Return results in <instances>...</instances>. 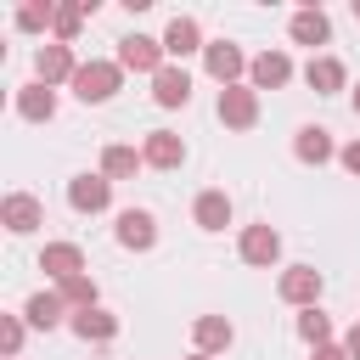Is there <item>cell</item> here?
Masks as SVG:
<instances>
[{
	"label": "cell",
	"instance_id": "cell-15",
	"mask_svg": "<svg viewBox=\"0 0 360 360\" xmlns=\"http://www.w3.org/2000/svg\"><path fill=\"white\" fill-rule=\"evenodd\" d=\"M276 253H281V236H276L270 225H248V231H242V259H248V264H270Z\"/></svg>",
	"mask_w": 360,
	"mask_h": 360
},
{
	"label": "cell",
	"instance_id": "cell-19",
	"mask_svg": "<svg viewBox=\"0 0 360 360\" xmlns=\"http://www.w3.org/2000/svg\"><path fill=\"white\" fill-rule=\"evenodd\" d=\"M62 309H68V298H62V292H34L22 315H28V326H39V332H51V326L62 321Z\"/></svg>",
	"mask_w": 360,
	"mask_h": 360
},
{
	"label": "cell",
	"instance_id": "cell-30",
	"mask_svg": "<svg viewBox=\"0 0 360 360\" xmlns=\"http://www.w3.org/2000/svg\"><path fill=\"white\" fill-rule=\"evenodd\" d=\"M343 169H349V174H360V141H349V146H343Z\"/></svg>",
	"mask_w": 360,
	"mask_h": 360
},
{
	"label": "cell",
	"instance_id": "cell-26",
	"mask_svg": "<svg viewBox=\"0 0 360 360\" xmlns=\"http://www.w3.org/2000/svg\"><path fill=\"white\" fill-rule=\"evenodd\" d=\"M51 28H56V45H68V39L84 28V6H56V22H51Z\"/></svg>",
	"mask_w": 360,
	"mask_h": 360
},
{
	"label": "cell",
	"instance_id": "cell-17",
	"mask_svg": "<svg viewBox=\"0 0 360 360\" xmlns=\"http://www.w3.org/2000/svg\"><path fill=\"white\" fill-rule=\"evenodd\" d=\"M304 79H309L315 96H332V90H343V62H338V56H309Z\"/></svg>",
	"mask_w": 360,
	"mask_h": 360
},
{
	"label": "cell",
	"instance_id": "cell-1",
	"mask_svg": "<svg viewBox=\"0 0 360 360\" xmlns=\"http://www.w3.org/2000/svg\"><path fill=\"white\" fill-rule=\"evenodd\" d=\"M118 62H79V73H73V96L79 101H107L112 90H118Z\"/></svg>",
	"mask_w": 360,
	"mask_h": 360
},
{
	"label": "cell",
	"instance_id": "cell-35",
	"mask_svg": "<svg viewBox=\"0 0 360 360\" xmlns=\"http://www.w3.org/2000/svg\"><path fill=\"white\" fill-rule=\"evenodd\" d=\"M191 360H208V354H191Z\"/></svg>",
	"mask_w": 360,
	"mask_h": 360
},
{
	"label": "cell",
	"instance_id": "cell-32",
	"mask_svg": "<svg viewBox=\"0 0 360 360\" xmlns=\"http://www.w3.org/2000/svg\"><path fill=\"white\" fill-rule=\"evenodd\" d=\"M349 360H360V321L349 326Z\"/></svg>",
	"mask_w": 360,
	"mask_h": 360
},
{
	"label": "cell",
	"instance_id": "cell-16",
	"mask_svg": "<svg viewBox=\"0 0 360 360\" xmlns=\"http://www.w3.org/2000/svg\"><path fill=\"white\" fill-rule=\"evenodd\" d=\"M34 68H39V84H56V79H73V73H79V62H73L68 45H45Z\"/></svg>",
	"mask_w": 360,
	"mask_h": 360
},
{
	"label": "cell",
	"instance_id": "cell-33",
	"mask_svg": "<svg viewBox=\"0 0 360 360\" xmlns=\"http://www.w3.org/2000/svg\"><path fill=\"white\" fill-rule=\"evenodd\" d=\"M354 112H360V90H354Z\"/></svg>",
	"mask_w": 360,
	"mask_h": 360
},
{
	"label": "cell",
	"instance_id": "cell-23",
	"mask_svg": "<svg viewBox=\"0 0 360 360\" xmlns=\"http://www.w3.org/2000/svg\"><path fill=\"white\" fill-rule=\"evenodd\" d=\"M17 112H22V118H34V124H39V118H51V112H56L51 84H28V90H17Z\"/></svg>",
	"mask_w": 360,
	"mask_h": 360
},
{
	"label": "cell",
	"instance_id": "cell-4",
	"mask_svg": "<svg viewBox=\"0 0 360 360\" xmlns=\"http://www.w3.org/2000/svg\"><path fill=\"white\" fill-rule=\"evenodd\" d=\"M219 118H225L231 129H253V118H259V96H253V90H242V84L219 90Z\"/></svg>",
	"mask_w": 360,
	"mask_h": 360
},
{
	"label": "cell",
	"instance_id": "cell-5",
	"mask_svg": "<svg viewBox=\"0 0 360 360\" xmlns=\"http://www.w3.org/2000/svg\"><path fill=\"white\" fill-rule=\"evenodd\" d=\"M0 219H6V231H17V236H28L45 214H39V197H28V191H11L6 202H0Z\"/></svg>",
	"mask_w": 360,
	"mask_h": 360
},
{
	"label": "cell",
	"instance_id": "cell-22",
	"mask_svg": "<svg viewBox=\"0 0 360 360\" xmlns=\"http://www.w3.org/2000/svg\"><path fill=\"white\" fill-rule=\"evenodd\" d=\"M292 152H298L304 163H326V158H332V135H326L321 124H304L298 141H292Z\"/></svg>",
	"mask_w": 360,
	"mask_h": 360
},
{
	"label": "cell",
	"instance_id": "cell-7",
	"mask_svg": "<svg viewBox=\"0 0 360 360\" xmlns=\"http://www.w3.org/2000/svg\"><path fill=\"white\" fill-rule=\"evenodd\" d=\"M39 270L56 276V281H73V276H84V253H79L73 242H51V248L39 253Z\"/></svg>",
	"mask_w": 360,
	"mask_h": 360
},
{
	"label": "cell",
	"instance_id": "cell-21",
	"mask_svg": "<svg viewBox=\"0 0 360 360\" xmlns=\"http://www.w3.org/2000/svg\"><path fill=\"white\" fill-rule=\"evenodd\" d=\"M292 39H298V45H326V39H332L326 11H292Z\"/></svg>",
	"mask_w": 360,
	"mask_h": 360
},
{
	"label": "cell",
	"instance_id": "cell-25",
	"mask_svg": "<svg viewBox=\"0 0 360 360\" xmlns=\"http://www.w3.org/2000/svg\"><path fill=\"white\" fill-rule=\"evenodd\" d=\"M298 338L315 343V349H326V343H332V321H326L321 309H304V315H298Z\"/></svg>",
	"mask_w": 360,
	"mask_h": 360
},
{
	"label": "cell",
	"instance_id": "cell-29",
	"mask_svg": "<svg viewBox=\"0 0 360 360\" xmlns=\"http://www.w3.org/2000/svg\"><path fill=\"white\" fill-rule=\"evenodd\" d=\"M45 22H56L51 6H22V11H17V28H45Z\"/></svg>",
	"mask_w": 360,
	"mask_h": 360
},
{
	"label": "cell",
	"instance_id": "cell-18",
	"mask_svg": "<svg viewBox=\"0 0 360 360\" xmlns=\"http://www.w3.org/2000/svg\"><path fill=\"white\" fill-rule=\"evenodd\" d=\"M191 214H197L202 231H225V225H231V197H225V191H202Z\"/></svg>",
	"mask_w": 360,
	"mask_h": 360
},
{
	"label": "cell",
	"instance_id": "cell-8",
	"mask_svg": "<svg viewBox=\"0 0 360 360\" xmlns=\"http://www.w3.org/2000/svg\"><path fill=\"white\" fill-rule=\"evenodd\" d=\"M281 298H287V304H309V309H315V298H321V270L292 264V270L281 276Z\"/></svg>",
	"mask_w": 360,
	"mask_h": 360
},
{
	"label": "cell",
	"instance_id": "cell-2",
	"mask_svg": "<svg viewBox=\"0 0 360 360\" xmlns=\"http://www.w3.org/2000/svg\"><path fill=\"white\" fill-rule=\"evenodd\" d=\"M163 56H169L163 39H146V34H129L118 45V68H135V73H152V79L163 73Z\"/></svg>",
	"mask_w": 360,
	"mask_h": 360
},
{
	"label": "cell",
	"instance_id": "cell-12",
	"mask_svg": "<svg viewBox=\"0 0 360 360\" xmlns=\"http://www.w3.org/2000/svg\"><path fill=\"white\" fill-rule=\"evenodd\" d=\"M163 51H169V56L208 51V45H202V28H197V17H174V22H169V34H163Z\"/></svg>",
	"mask_w": 360,
	"mask_h": 360
},
{
	"label": "cell",
	"instance_id": "cell-10",
	"mask_svg": "<svg viewBox=\"0 0 360 360\" xmlns=\"http://www.w3.org/2000/svg\"><path fill=\"white\" fill-rule=\"evenodd\" d=\"M152 169H180V158H186V146H180V135L174 129H152L146 135V152H141Z\"/></svg>",
	"mask_w": 360,
	"mask_h": 360
},
{
	"label": "cell",
	"instance_id": "cell-20",
	"mask_svg": "<svg viewBox=\"0 0 360 360\" xmlns=\"http://www.w3.org/2000/svg\"><path fill=\"white\" fill-rule=\"evenodd\" d=\"M191 338H197V349H202V354H214V349H231V338H236V332H231V321H225V315H202V321L191 326Z\"/></svg>",
	"mask_w": 360,
	"mask_h": 360
},
{
	"label": "cell",
	"instance_id": "cell-9",
	"mask_svg": "<svg viewBox=\"0 0 360 360\" xmlns=\"http://www.w3.org/2000/svg\"><path fill=\"white\" fill-rule=\"evenodd\" d=\"M248 73H253V84H259V90H281V84L292 79V62H287L281 51H264V56H253V62H248Z\"/></svg>",
	"mask_w": 360,
	"mask_h": 360
},
{
	"label": "cell",
	"instance_id": "cell-31",
	"mask_svg": "<svg viewBox=\"0 0 360 360\" xmlns=\"http://www.w3.org/2000/svg\"><path fill=\"white\" fill-rule=\"evenodd\" d=\"M315 360H349V349H332L326 343V349H315Z\"/></svg>",
	"mask_w": 360,
	"mask_h": 360
},
{
	"label": "cell",
	"instance_id": "cell-11",
	"mask_svg": "<svg viewBox=\"0 0 360 360\" xmlns=\"http://www.w3.org/2000/svg\"><path fill=\"white\" fill-rule=\"evenodd\" d=\"M84 343H107V338H118V315H107V309H73V321H68Z\"/></svg>",
	"mask_w": 360,
	"mask_h": 360
},
{
	"label": "cell",
	"instance_id": "cell-28",
	"mask_svg": "<svg viewBox=\"0 0 360 360\" xmlns=\"http://www.w3.org/2000/svg\"><path fill=\"white\" fill-rule=\"evenodd\" d=\"M0 349H6V360H17V349H22V321L17 315L0 321Z\"/></svg>",
	"mask_w": 360,
	"mask_h": 360
},
{
	"label": "cell",
	"instance_id": "cell-14",
	"mask_svg": "<svg viewBox=\"0 0 360 360\" xmlns=\"http://www.w3.org/2000/svg\"><path fill=\"white\" fill-rule=\"evenodd\" d=\"M152 101H158V107H186V101H191V79H186L180 68H163V73L152 79Z\"/></svg>",
	"mask_w": 360,
	"mask_h": 360
},
{
	"label": "cell",
	"instance_id": "cell-27",
	"mask_svg": "<svg viewBox=\"0 0 360 360\" xmlns=\"http://www.w3.org/2000/svg\"><path fill=\"white\" fill-rule=\"evenodd\" d=\"M62 298L73 309H96V281L90 276H73V281H62Z\"/></svg>",
	"mask_w": 360,
	"mask_h": 360
},
{
	"label": "cell",
	"instance_id": "cell-34",
	"mask_svg": "<svg viewBox=\"0 0 360 360\" xmlns=\"http://www.w3.org/2000/svg\"><path fill=\"white\" fill-rule=\"evenodd\" d=\"M354 17H360V0H354Z\"/></svg>",
	"mask_w": 360,
	"mask_h": 360
},
{
	"label": "cell",
	"instance_id": "cell-13",
	"mask_svg": "<svg viewBox=\"0 0 360 360\" xmlns=\"http://www.w3.org/2000/svg\"><path fill=\"white\" fill-rule=\"evenodd\" d=\"M202 62H208V73H214V79H219L225 90H231V79H236V73L248 68V62H242V51H236V45H225V39H214V45L202 51Z\"/></svg>",
	"mask_w": 360,
	"mask_h": 360
},
{
	"label": "cell",
	"instance_id": "cell-3",
	"mask_svg": "<svg viewBox=\"0 0 360 360\" xmlns=\"http://www.w3.org/2000/svg\"><path fill=\"white\" fill-rule=\"evenodd\" d=\"M107 197H112V180H107V174H79V180H68V202H73L79 214H101Z\"/></svg>",
	"mask_w": 360,
	"mask_h": 360
},
{
	"label": "cell",
	"instance_id": "cell-6",
	"mask_svg": "<svg viewBox=\"0 0 360 360\" xmlns=\"http://www.w3.org/2000/svg\"><path fill=\"white\" fill-rule=\"evenodd\" d=\"M118 242H124V248H135V253H146V248L158 242L152 214H146V208H124V214H118Z\"/></svg>",
	"mask_w": 360,
	"mask_h": 360
},
{
	"label": "cell",
	"instance_id": "cell-24",
	"mask_svg": "<svg viewBox=\"0 0 360 360\" xmlns=\"http://www.w3.org/2000/svg\"><path fill=\"white\" fill-rule=\"evenodd\" d=\"M135 163H141V158H135V146H107V152H101V174H107V180L135 174Z\"/></svg>",
	"mask_w": 360,
	"mask_h": 360
}]
</instances>
